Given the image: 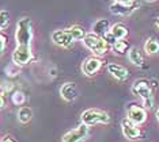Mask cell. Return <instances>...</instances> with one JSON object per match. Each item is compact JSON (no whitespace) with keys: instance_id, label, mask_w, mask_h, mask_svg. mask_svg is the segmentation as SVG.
<instances>
[{"instance_id":"1","label":"cell","mask_w":159,"mask_h":142,"mask_svg":"<svg viewBox=\"0 0 159 142\" xmlns=\"http://www.w3.org/2000/svg\"><path fill=\"white\" fill-rule=\"evenodd\" d=\"M15 41H16V46L31 45V41H33V26H31L30 18L25 16L18 20L15 30Z\"/></svg>"},{"instance_id":"19","label":"cell","mask_w":159,"mask_h":142,"mask_svg":"<svg viewBox=\"0 0 159 142\" xmlns=\"http://www.w3.org/2000/svg\"><path fill=\"white\" fill-rule=\"evenodd\" d=\"M144 52L147 54H157L159 53V42L154 38H148L144 43Z\"/></svg>"},{"instance_id":"7","label":"cell","mask_w":159,"mask_h":142,"mask_svg":"<svg viewBox=\"0 0 159 142\" xmlns=\"http://www.w3.org/2000/svg\"><path fill=\"white\" fill-rule=\"evenodd\" d=\"M31 57H33V53H31L30 46H16L12 53V64L22 67L30 62Z\"/></svg>"},{"instance_id":"18","label":"cell","mask_w":159,"mask_h":142,"mask_svg":"<svg viewBox=\"0 0 159 142\" xmlns=\"http://www.w3.org/2000/svg\"><path fill=\"white\" fill-rule=\"evenodd\" d=\"M68 31H70L71 37L74 38V41H83V38L86 37V31L84 28H83L82 26H79V24H74V26H71L70 28H68Z\"/></svg>"},{"instance_id":"10","label":"cell","mask_w":159,"mask_h":142,"mask_svg":"<svg viewBox=\"0 0 159 142\" xmlns=\"http://www.w3.org/2000/svg\"><path fill=\"white\" fill-rule=\"evenodd\" d=\"M102 62L103 61L98 57H89L83 61L82 64V72L84 73L86 76H94L97 72L101 69L102 67Z\"/></svg>"},{"instance_id":"15","label":"cell","mask_w":159,"mask_h":142,"mask_svg":"<svg viewBox=\"0 0 159 142\" xmlns=\"http://www.w3.org/2000/svg\"><path fill=\"white\" fill-rule=\"evenodd\" d=\"M128 58L129 61L135 65V67H143V56H142V52H140L137 47H131L128 52Z\"/></svg>"},{"instance_id":"25","label":"cell","mask_w":159,"mask_h":142,"mask_svg":"<svg viewBox=\"0 0 159 142\" xmlns=\"http://www.w3.org/2000/svg\"><path fill=\"white\" fill-rule=\"evenodd\" d=\"M6 43H7V42H6V37L0 34V56L4 53V50H6Z\"/></svg>"},{"instance_id":"31","label":"cell","mask_w":159,"mask_h":142,"mask_svg":"<svg viewBox=\"0 0 159 142\" xmlns=\"http://www.w3.org/2000/svg\"><path fill=\"white\" fill-rule=\"evenodd\" d=\"M157 119H158V121H159V107L157 108Z\"/></svg>"},{"instance_id":"11","label":"cell","mask_w":159,"mask_h":142,"mask_svg":"<svg viewBox=\"0 0 159 142\" xmlns=\"http://www.w3.org/2000/svg\"><path fill=\"white\" fill-rule=\"evenodd\" d=\"M52 41L60 47H70L74 42V38L71 37L68 30H56L52 34Z\"/></svg>"},{"instance_id":"20","label":"cell","mask_w":159,"mask_h":142,"mask_svg":"<svg viewBox=\"0 0 159 142\" xmlns=\"http://www.w3.org/2000/svg\"><path fill=\"white\" fill-rule=\"evenodd\" d=\"M111 49H113V52L116 54H124L125 52H128L129 43L126 42L125 39H118V41H116V43L111 46Z\"/></svg>"},{"instance_id":"17","label":"cell","mask_w":159,"mask_h":142,"mask_svg":"<svg viewBox=\"0 0 159 142\" xmlns=\"http://www.w3.org/2000/svg\"><path fill=\"white\" fill-rule=\"evenodd\" d=\"M33 118V111L30 107H20L18 110V119L20 123H29Z\"/></svg>"},{"instance_id":"23","label":"cell","mask_w":159,"mask_h":142,"mask_svg":"<svg viewBox=\"0 0 159 142\" xmlns=\"http://www.w3.org/2000/svg\"><path fill=\"white\" fill-rule=\"evenodd\" d=\"M19 72H20V69L15 64H11V65H8V67L6 68V73H7V76H10V77H14V76H16Z\"/></svg>"},{"instance_id":"2","label":"cell","mask_w":159,"mask_h":142,"mask_svg":"<svg viewBox=\"0 0 159 142\" xmlns=\"http://www.w3.org/2000/svg\"><path fill=\"white\" fill-rule=\"evenodd\" d=\"M132 93L143 100L144 108L154 107V96H152V87L150 85V81L146 79H139L133 83Z\"/></svg>"},{"instance_id":"5","label":"cell","mask_w":159,"mask_h":142,"mask_svg":"<svg viewBox=\"0 0 159 142\" xmlns=\"http://www.w3.org/2000/svg\"><path fill=\"white\" fill-rule=\"evenodd\" d=\"M126 118L129 121H132L135 125H143L144 122L147 121V111L146 108L142 107V105L136 104V103H132L128 105V110H126Z\"/></svg>"},{"instance_id":"8","label":"cell","mask_w":159,"mask_h":142,"mask_svg":"<svg viewBox=\"0 0 159 142\" xmlns=\"http://www.w3.org/2000/svg\"><path fill=\"white\" fill-rule=\"evenodd\" d=\"M140 3L139 0H133L131 4H121V3H113V4H110V12L113 14V15H120V16H128L131 15L132 12H135V11L139 8Z\"/></svg>"},{"instance_id":"33","label":"cell","mask_w":159,"mask_h":142,"mask_svg":"<svg viewBox=\"0 0 159 142\" xmlns=\"http://www.w3.org/2000/svg\"><path fill=\"white\" fill-rule=\"evenodd\" d=\"M146 2H148V3H152V2H157V0H146Z\"/></svg>"},{"instance_id":"32","label":"cell","mask_w":159,"mask_h":142,"mask_svg":"<svg viewBox=\"0 0 159 142\" xmlns=\"http://www.w3.org/2000/svg\"><path fill=\"white\" fill-rule=\"evenodd\" d=\"M155 24H157V27L159 28V18H158V19H157V20H155Z\"/></svg>"},{"instance_id":"4","label":"cell","mask_w":159,"mask_h":142,"mask_svg":"<svg viewBox=\"0 0 159 142\" xmlns=\"http://www.w3.org/2000/svg\"><path fill=\"white\" fill-rule=\"evenodd\" d=\"M82 123L86 126H94L98 125V123H102V125H106V123L110 122V116L106 111L98 110V108H90V110H86L82 112Z\"/></svg>"},{"instance_id":"21","label":"cell","mask_w":159,"mask_h":142,"mask_svg":"<svg viewBox=\"0 0 159 142\" xmlns=\"http://www.w3.org/2000/svg\"><path fill=\"white\" fill-rule=\"evenodd\" d=\"M25 100H26V96H25V93L20 92V91H15V92L11 95V101L15 105H22L25 103Z\"/></svg>"},{"instance_id":"6","label":"cell","mask_w":159,"mask_h":142,"mask_svg":"<svg viewBox=\"0 0 159 142\" xmlns=\"http://www.w3.org/2000/svg\"><path fill=\"white\" fill-rule=\"evenodd\" d=\"M89 133H90V127L82 123L76 129H72L68 133L64 134L63 142H83L89 137Z\"/></svg>"},{"instance_id":"9","label":"cell","mask_w":159,"mask_h":142,"mask_svg":"<svg viewBox=\"0 0 159 142\" xmlns=\"http://www.w3.org/2000/svg\"><path fill=\"white\" fill-rule=\"evenodd\" d=\"M121 130H122V136H124L126 140H137L140 136H142V131L137 127V125H135L132 121H129L128 118H124L121 121Z\"/></svg>"},{"instance_id":"26","label":"cell","mask_w":159,"mask_h":142,"mask_svg":"<svg viewBox=\"0 0 159 142\" xmlns=\"http://www.w3.org/2000/svg\"><path fill=\"white\" fill-rule=\"evenodd\" d=\"M0 142H16V140H15V138H12L11 136H4L2 138V141H0Z\"/></svg>"},{"instance_id":"24","label":"cell","mask_w":159,"mask_h":142,"mask_svg":"<svg viewBox=\"0 0 159 142\" xmlns=\"http://www.w3.org/2000/svg\"><path fill=\"white\" fill-rule=\"evenodd\" d=\"M102 38H103V39H105V41H106V42H107V45H109L110 47H111V46H113V45H114V43H116V41H117V39H116V38H114V35H113V34H111V32H110V31H109V32H106V34H105V35H103V37H102Z\"/></svg>"},{"instance_id":"22","label":"cell","mask_w":159,"mask_h":142,"mask_svg":"<svg viewBox=\"0 0 159 142\" xmlns=\"http://www.w3.org/2000/svg\"><path fill=\"white\" fill-rule=\"evenodd\" d=\"M10 24V14L7 11H0V31Z\"/></svg>"},{"instance_id":"16","label":"cell","mask_w":159,"mask_h":142,"mask_svg":"<svg viewBox=\"0 0 159 142\" xmlns=\"http://www.w3.org/2000/svg\"><path fill=\"white\" fill-rule=\"evenodd\" d=\"M110 32L114 35V38L117 39H125V37L128 35V28H126L122 23H116L110 27Z\"/></svg>"},{"instance_id":"12","label":"cell","mask_w":159,"mask_h":142,"mask_svg":"<svg viewBox=\"0 0 159 142\" xmlns=\"http://www.w3.org/2000/svg\"><path fill=\"white\" fill-rule=\"evenodd\" d=\"M106 69L114 79L118 80V81H124V80H126L129 76L128 69L125 67H122V65H118V64H107Z\"/></svg>"},{"instance_id":"3","label":"cell","mask_w":159,"mask_h":142,"mask_svg":"<svg viewBox=\"0 0 159 142\" xmlns=\"http://www.w3.org/2000/svg\"><path fill=\"white\" fill-rule=\"evenodd\" d=\"M83 43H84V46L87 47L91 53L95 54L97 57L106 54L107 52H109V49H110V46L107 45V42L105 41L102 37L95 35L94 32H89V34H86V37L83 38Z\"/></svg>"},{"instance_id":"28","label":"cell","mask_w":159,"mask_h":142,"mask_svg":"<svg viewBox=\"0 0 159 142\" xmlns=\"http://www.w3.org/2000/svg\"><path fill=\"white\" fill-rule=\"evenodd\" d=\"M7 91H8V88H6V87H3V85H0V96H3Z\"/></svg>"},{"instance_id":"13","label":"cell","mask_w":159,"mask_h":142,"mask_svg":"<svg viewBox=\"0 0 159 142\" xmlns=\"http://www.w3.org/2000/svg\"><path fill=\"white\" fill-rule=\"evenodd\" d=\"M78 88L74 83H66L60 88V95L66 101H74L78 97Z\"/></svg>"},{"instance_id":"27","label":"cell","mask_w":159,"mask_h":142,"mask_svg":"<svg viewBox=\"0 0 159 142\" xmlns=\"http://www.w3.org/2000/svg\"><path fill=\"white\" fill-rule=\"evenodd\" d=\"M116 3H121V4H131L133 0H114Z\"/></svg>"},{"instance_id":"29","label":"cell","mask_w":159,"mask_h":142,"mask_svg":"<svg viewBox=\"0 0 159 142\" xmlns=\"http://www.w3.org/2000/svg\"><path fill=\"white\" fill-rule=\"evenodd\" d=\"M3 107H4V97L0 96V110H2Z\"/></svg>"},{"instance_id":"30","label":"cell","mask_w":159,"mask_h":142,"mask_svg":"<svg viewBox=\"0 0 159 142\" xmlns=\"http://www.w3.org/2000/svg\"><path fill=\"white\" fill-rule=\"evenodd\" d=\"M57 73H56V69H50V76H53V77H55Z\"/></svg>"},{"instance_id":"14","label":"cell","mask_w":159,"mask_h":142,"mask_svg":"<svg viewBox=\"0 0 159 142\" xmlns=\"http://www.w3.org/2000/svg\"><path fill=\"white\" fill-rule=\"evenodd\" d=\"M109 31H110V22L107 19H99L93 24V32L95 35L103 37V35Z\"/></svg>"}]
</instances>
